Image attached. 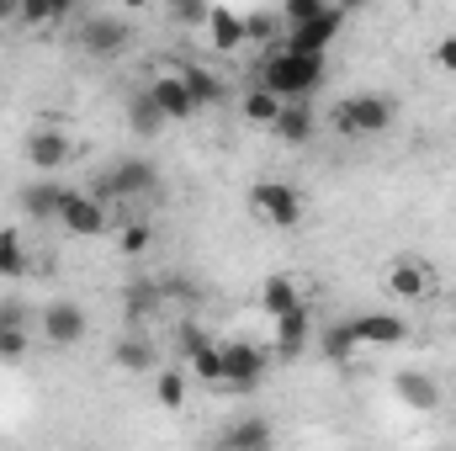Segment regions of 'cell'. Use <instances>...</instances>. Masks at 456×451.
Masks as SVG:
<instances>
[{"instance_id":"obj_23","label":"cell","mask_w":456,"mask_h":451,"mask_svg":"<svg viewBox=\"0 0 456 451\" xmlns=\"http://www.w3.org/2000/svg\"><path fill=\"white\" fill-rule=\"evenodd\" d=\"M181 75H186L197 107H218V102H228V86H224L218 70H208V64H181Z\"/></svg>"},{"instance_id":"obj_34","label":"cell","mask_w":456,"mask_h":451,"mask_svg":"<svg viewBox=\"0 0 456 451\" xmlns=\"http://www.w3.org/2000/svg\"><path fill=\"white\" fill-rule=\"evenodd\" d=\"M175 345H181V361H186L191 350H202V345H208V335H202L197 324H181V330H175Z\"/></svg>"},{"instance_id":"obj_29","label":"cell","mask_w":456,"mask_h":451,"mask_svg":"<svg viewBox=\"0 0 456 451\" xmlns=\"http://www.w3.org/2000/svg\"><path fill=\"white\" fill-rule=\"evenodd\" d=\"M127 122H133V133L154 138V133L165 127V112L154 107V96H149V91H138V96H133V107H127Z\"/></svg>"},{"instance_id":"obj_30","label":"cell","mask_w":456,"mask_h":451,"mask_svg":"<svg viewBox=\"0 0 456 451\" xmlns=\"http://www.w3.org/2000/svg\"><path fill=\"white\" fill-rule=\"evenodd\" d=\"M149 244H154V228L149 224H122V234H117V250L122 255H143Z\"/></svg>"},{"instance_id":"obj_11","label":"cell","mask_w":456,"mask_h":451,"mask_svg":"<svg viewBox=\"0 0 456 451\" xmlns=\"http://www.w3.org/2000/svg\"><path fill=\"white\" fill-rule=\"evenodd\" d=\"M69 154H75V144H69L64 127H37V133H27V165H32V170L59 176V170L69 165Z\"/></svg>"},{"instance_id":"obj_22","label":"cell","mask_w":456,"mask_h":451,"mask_svg":"<svg viewBox=\"0 0 456 451\" xmlns=\"http://www.w3.org/2000/svg\"><path fill=\"white\" fill-rule=\"evenodd\" d=\"M271 133L281 138V144H314V112L303 107V102H287L276 122H271Z\"/></svg>"},{"instance_id":"obj_36","label":"cell","mask_w":456,"mask_h":451,"mask_svg":"<svg viewBox=\"0 0 456 451\" xmlns=\"http://www.w3.org/2000/svg\"><path fill=\"white\" fill-rule=\"evenodd\" d=\"M175 5H181V16H186V21H197V27H202V21H208V11H213L208 0H175Z\"/></svg>"},{"instance_id":"obj_18","label":"cell","mask_w":456,"mask_h":451,"mask_svg":"<svg viewBox=\"0 0 456 451\" xmlns=\"http://www.w3.org/2000/svg\"><path fill=\"white\" fill-rule=\"evenodd\" d=\"M281 107H287V96H276V91H271V86H260V80L239 96V117H244V122H255V127H271Z\"/></svg>"},{"instance_id":"obj_27","label":"cell","mask_w":456,"mask_h":451,"mask_svg":"<svg viewBox=\"0 0 456 451\" xmlns=\"http://www.w3.org/2000/svg\"><path fill=\"white\" fill-rule=\"evenodd\" d=\"M224 447L228 451H255V447H271V420H239L224 430Z\"/></svg>"},{"instance_id":"obj_14","label":"cell","mask_w":456,"mask_h":451,"mask_svg":"<svg viewBox=\"0 0 456 451\" xmlns=\"http://www.w3.org/2000/svg\"><path fill=\"white\" fill-rule=\"evenodd\" d=\"M314 340H319V356L324 361H335V366H350L355 361V350L366 345V340L355 335V324L345 319V324H324V330H314Z\"/></svg>"},{"instance_id":"obj_16","label":"cell","mask_w":456,"mask_h":451,"mask_svg":"<svg viewBox=\"0 0 456 451\" xmlns=\"http://www.w3.org/2000/svg\"><path fill=\"white\" fill-rule=\"evenodd\" d=\"M202 27H208V43H213L218 53H233V48H244V43H249V37H244V16H239V11H228V5H213Z\"/></svg>"},{"instance_id":"obj_10","label":"cell","mask_w":456,"mask_h":451,"mask_svg":"<svg viewBox=\"0 0 456 451\" xmlns=\"http://www.w3.org/2000/svg\"><path fill=\"white\" fill-rule=\"evenodd\" d=\"M37 324H43V340L48 345H59V350H69V345H80L86 330H91V319H86V308L80 303H69V298H59V303H48L43 314H37Z\"/></svg>"},{"instance_id":"obj_2","label":"cell","mask_w":456,"mask_h":451,"mask_svg":"<svg viewBox=\"0 0 456 451\" xmlns=\"http://www.w3.org/2000/svg\"><path fill=\"white\" fill-rule=\"evenodd\" d=\"M393 102L387 96H377V91H361V96H345L340 107H335V127H340L345 138H377V133H387L393 127Z\"/></svg>"},{"instance_id":"obj_12","label":"cell","mask_w":456,"mask_h":451,"mask_svg":"<svg viewBox=\"0 0 456 451\" xmlns=\"http://www.w3.org/2000/svg\"><path fill=\"white\" fill-rule=\"evenodd\" d=\"M127 43H133V27H127L122 16H91V21L80 27V48H86L91 59H117Z\"/></svg>"},{"instance_id":"obj_21","label":"cell","mask_w":456,"mask_h":451,"mask_svg":"<svg viewBox=\"0 0 456 451\" xmlns=\"http://www.w3.org/2000/svg\"><path fill=\"white\" fill-rule=\"evenodd\" d=\"M186 393H191V372L186 366H154V398H159V409H186Z\"/></svg>"},{"instance_id":"obj_17","label":"cell","mask_w":456,"mask_h":451,"mask_svg":"<svg viewBox=\"0 0 456 451\" xmlns=\"http://www.w3.org/2000/svg\"><path fill=\"white\" fill-rule=\"evenodd\" d=\"M297 303H303V287H297V276L276 271V276H265V282H260V308H265V319H276V314H292Z\"/></svg>"},{"instance_id":"obj_33","label":"cell","mask_w":456,"mask_h":451,"mask_svg":"<svg viewBox=\"0 0 456 451\" xmlns=\"http://www.w3.org/2000/svg\"><path fill=\"white\" fill-rule=\"evenodd\" d=\"M314 11H324V0H281V11H276V16H281L287 27H297V21H308Z\"/></svg>"},{"instance_id":"obj_19","label":"cell","mask_w":456,"mask_h":451,"mask_svg":"<svg viewBox=\"0 0 456 451\" xmlns=\"http://www.w3.org/2000/svg\"><path fill=\"white\" fill-rule=\"evenodd\" d=\"M350 324H355V335L366 340V345H403L409 340V324L398 314H361Z\"/></svg>"},{"instance_id":"obj_20","label":"cell","mask_w":456,"mask_h":451,"mask_svg":"<svg viewBox=\"0 0 456 451\" xmlns=\"http://www.w3.org/2000/svg\"><path fill=\"white\" fill-rule=\"evenodd\" d=\"M393 393H398L403 409H436V404H441V388H436L425 372H398V377H393Z\"/></svg>"},{"instance_id":"obj_31","label":"cell","mask_w":456,"mask_h":451,"mask_svg":"<svg viewBox=\"0 0 456 451\" xmlns=\"http://www.w3.org/2000/svg\"><path fill=\"white\" fill-rule=\"evenodd\" d=\"M27 356V330L21 324H0V361H21Z\"/></svg>"},{"instance_id":"obj_1","label":"cell","mask_w":456,"mask_h":451,"mask_svg":"<svg viewBox=\"0 0 456 451\" xmlns=\"http://www.w3.org/2000/svg\"><path fill=\"white\" fill-rule=\"evenodd\" d=\"M260 75V86H271L276 96H287V102H303V96H314L319 86H324V53H303V48H276V53H265L260 64H255Z\"/></svg>"},{"instance_id":"obj_8","label":"cell","mask_w":456,"mask_h":451,"mask_svg":"<svg viewBox=\"0 0 456 451\" xmlns=\"http://www.w3.org/2000/svg\"><path fill=\"white\" fill-rule=\"evenodd\" d=\"M436 287H441V276H436V266L419 260V255H398V260L387 266V292H393L398 303H425Z\"/></svg>"},{"instance_id":"obj_13","label":"cell","mask_w":456,"mask_h":451,"mask_svg":"<svg viewBox=\"0 0 456 451\" xmlns=\"http://www.w3.org/2000/svg\"><path fill=\"white\" fill-rule=\"evenodd\" d=\"M271 330H276V356H303L314 345V308L297 303L292 314H276Z\"/></svg>"},{"instance_id":"obj_9","label":"cell","mask_w":456,"mask_h":451,"mask_svg":"<svg viewBox=\"0 0 456 451\" xmlns=\"http://www.w3.org/2000/svg\"><path fill=\"white\" fill-rule=\"evenodd\" d=\"M345 32V11L324 0V11H314L308 21L287 27V48H303V53H330V43Z\"/></svg>"},{"instance_id":"obj_37","label":"cell","mask_w":456,"mask_h":451,"mask_svg":"<svg viewBox=\"0 0 456 451\" xmlns=\"http://www.w3.org/2000/svg\"><path fill=\"white\" fill-rule=\"evenodd\" d=\"M330 5H340L345 16H350V11H361V5H366V0H330Z\"/></svg>"},{"instance_id":"obj_4","label":"cell","mask_w":456,"mask_h":451,"mask_svg":"<svg viewBox=\"0 0 456 451\" xmlns=\"http://www.w3.org/2000/svg\"><path fill=\"white\" fill-rule=\"evenodd\" d=\"M218 350H224V388L228 393H255L265 382V366H271L265 345H255V340H218Z\"/></svg>"},{"instance_id":"obj_26","label":"cell","mask_w":456,"mask_h":451,"mask_svg":"<svg viewBox=\"0 0 456 451\" xmlns=\"http://www.w3.org/2000/svg\"><path fill=\"white\" fill-rule=\"evenodd\" d=\"M186 372L197 382H208V388H224V350H218V340H208L202 350H191L186 356Z\"/></svg>"},{"instance_id":"obj_28","label":"cell","mask_w":456,"mask_h":451,"mask_svg":"<svg viewBox=\"0 0 456 451\" xmlns=\"http://www.w3.org/2000/svg\"><path fill=\"white\" fill-rule=\"evenodd\" d=\"M21 271H27V244H21L16 228H0V276L21 282Z\"/></svg>"},{"instance_id":"obj_38","label":"cell","mask_w":456,"mask_h":451,"mask_svg":"<svg viewBox=\"0 0 456 451\" xmlns=\"http://www.w3.org/2000/svg\"><path fill=\"white\" fill-rule=\"evenodd\" d=\"M16 16V0H0V21H11Z\"/></svg>"},{"instance_id":"obj_24","label":"cell","mask_w":456,"mask_h":451,"mask_svg":"<svg viewBox=\"0 0 456 451\" xmlns=\"http://www.w3.org/2000/svg\"><path fill=\"white\" fill-rule=\"evenodd\" d=\"M112 361L122 366V372H154V366H159V350H154V340L149 335H127L112 350Z\"/></svg>"},{"instance_id":"obj_39","label":"cell","mask_w":456,"mask_h":451,"mask_svg":"<svg viewBox=\"0 0 456 451\" xmlns=\"http://www.w3.org/2000/svg\"><path fill=\"white\" fill-rule=\"evenodd\" d=\"M122 5H127V11H143V5H154V0H122Z\"/></svg>"},{"instance_id":"obj_25","label":"cell","mask_w":456,"mask_h":451,"mask_svg":"<svg viewBox=\"0 0 456 451\" xmlns=\"http://www.w3.org/2000/svg\"><path fill=\"white\" fill-rule=\"evenodd\" d=\"M64 16H75V0H16V21L27 27H53Z\"/></svg>"},{"instance_id":"obj_35","label":"cell","mask_w":456,"mask_h":451,"mask_svg":"<svg viewBox=\"0 0 456 451\" xmlns=\"http://www.w3.org/2000/svg\"><path fill=\"white\" fill-rule=\"evenodd\" d=\"M436 70L441 75H456V37H441L436 43Z\"/></svg>"},{"instance_id":"obj_3","label":"cell","mask_w":456,"mask_h":451,"mask_svg":"<svg viewBox=\"0 0 456 451\" xmlns=\"http://www.w3.org/2000/svg\"><path fill=\"white\" fill-rule=\"evenodd\" d=\"M249 213L265 228H297L303 224V192L292 181H255L249 186Z\"/></svg>"},{"instance_id":"obj_15","label":"cell","mask_w":456,"mask_h":451,"mask_svg":"<svg viewBox=\"0 0 456 451\" xmlns=\"http://www.w3.org/2000/svg\"><path fill=\"white\" fill-rule=\"evenodd\" d=\"M64 197H69V186H59V176H48V181H32V186L21 192V208H27V218L53 224L59 208H64Z\"/></svg>"},{"instance_id":"obj_7","label":"cell","mask_w":456,"mask_h":451,"mask_svg":"<svg viewBox=\"0 0 456 451\" xmlns=\"http://www.w3.org/2000/svg\"><path fill=\"white\" fill-rule=\"evenodd\" d=\"M143 91L154 96V107L165 112V122H186V117L202 112V107H197V96H191V86H186V75H181V64H165V70H154Z\"/></svg>"},{"instance_id":"obj_6","label":"cell","mask_w":456,"mask_h":451,"mask_svg":"<svg viewBox=\"0 0 456 451\" xmlns=\"http://www.w3.org/2000/svg\"><path fill=\"white\" fill-rule=\"evenodd\" d=\"M159 186V170L138 154V160H117L112 170L96 181V197H107V202H133V197H149Z\"/></svg>"},{"instance_id":"obj_32","label":"cell","mask_w":456,"mask_h":451,"mask_svg":"<svg viewBox=\"0 0 456 451\" xmlns=\"http://www.w3.org/2000/svg\"><path fill=\"white\" fill-rule=\"evenodd\" d=\"M276 21H281V16L255 11V16H244V37H249V43H271V37H276Z\"/></svg>"},{"instance_id":"obj_5","label":"cell","mask_w":456,"mask_h":451,"mask_svg":"<svg viewBox=\"0 0 456 451\" xmlns=\"http://www.w3.org/2000/svg\"><path fill=\"white\" fill-rule=\"evenodd\" d=\"M53 224L64 228L69 239H102V234L112 228V213H107V197H96V192H69Z\"/></svg>"}]
</instances>
